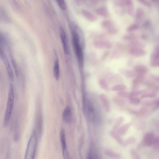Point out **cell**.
I'll return each mask as SVG.
<instances>
[{"label":"cell","mask_w":159,"mask_h":159,"mask_svg":"<svg viewBox=\"0 0 159 159\" xmlns=\"http://www.w3.org/2000/svg\"><path fill=\"white\" fill-rule=\"evenodd\" d=\"M131 154L132 157L135 159H139V156L137 153L134 150H132L131 151Z\"/></svg>","instance_id":"f546056e"},{"label":"cell","mask_w":159,"mask_h":159,"mask_svg":"<svg viewBox=\"0 0 159 159\" xmlns=\"http://www.w3.org/2000/svg\"><path fill=\"white\" fill-rule=\"evenodd\" d=\"M62 117L63 121L66 123L69 124L71 122L72 115L71 109L69 106H67L63 111Z\"/></svg>","instance_id":"ba28073f"},{"label":"cell","mask_w":159,"mask_h":159,"mask_svg":"<svg viewBox=\"0 0 159 159\" xmlns=\"http://www.w3.org/2000/svg\"><path fill=\"white\" fill-rule=\"evenodd\" d=\"M130 53L134 56L139 57L144 56L146 54V52L141 48H136L132 49Z\"/></svg>","instance_id":"9a60e30c"},{"label":"cell","mask_w":159,"mask_h":159,"mask_svg":"<svg viewBox=\"0 0 159 159\" xmlns=\"http://www.w3.org/2000/svg\"><path fill=\"white\" fill-rule=\"evenodd\" d=\"M154 134L151 132L147 133L144 135L143 139L144 144L147 146L153 144L155 138Z\"/></svg>","instance_id":"9c48e42d"},{"label":"cell","mask_w":159,"mask_h":159,"mask_svg":"<svg viewBox=\"0 0 159 159\" xmlns=\"http://www.w3.org/2000/svg\"><path fill=\"white\" fill-rule=\"evenodd\" d=\"M59 7L62 10H65L66 9V6L65 0H55Z\"/></svg>","instance_id":"44dd1931"},{"label":"cell","mask_w":159,"mask_h":159,"mask_svg":"<svg viewBox=\"0 0 159 159\" xmlns=\"http://www.w3.org/2000/svg\"><path fill=\"white\" fill-rule=\"evenodd\" d=\"M115 10L118 15H121L125 11V6L121 2L118 1L114 4Z\"/></svg>","instance_id":"5bb4252c"},{"label":"cell","mask_w":159,"mask_h":159,"mask_svg":"<svg viewBox=\"0 0 159 159\" xmlns=\"http://www.w3.org/2000/svg\"><path fill=\"white\" fill-rule=\"evenodd\" d=\"M156 96V94L154 92L143 94L141 96L142 98H151L155 97Z\"/></svg>","instance_id":"603a6c76"},{"label":"cell","mask_w":159,"mask_h":159,"mask_svg":"<svg viewBox=\"0 0 159 159\" xmlns=\"http://www.w3.org/2000/svg\"><path fill=\"white\" fill-rule=\"evenodd\" d=\"M151 65L155 67H159V60L151 62Z\"/></svg>","instance_id":"d6a6232c"},{"label":"cell","mask_w":159,"mask_h":159,"mask_svg":"<svg viewBox=\"0 0 159 159\" xmlns=\"http://www.w3.org/2000/svg\"><path fill=\"white\" fill-rule=\"evenodd\" d=\"M127 8L128 13L130 15H132L134 13V7L133 4L131 0H118Z\"/></svg>","instance_id":"7c38bea8"},{"label":"cell","mask_w":159,"mask_h":159,"mask_svg":"<svg viewBox=\"0 0 159 159\" xmlns=\"http://www.w3.org/2000/svg\"><path fill=\"white\" fill-rule=\"evenodd\" d=\"M60 137L62 149L63 157L64 159H68L69 158L68 153L66 140L65 132L63 129H62L60 132Z\"/></svg>","instance_id":"8992f818"},{"label":"cell","mask_w":159,"mask_h":159,"mask_svg":"<svg viewBox=\"0 0 159 159\" xmlns=\"http://www.w3.org/2000/svg\"><path fill=\"white\" fill-rule=\"evenodd\" d=\"M83 110L91 121H94L95 120L96 114L95 110L92 103L90 101H86L85 106L83 108Z\"/></svg>","instance_id":"5b68a950"},{"label":"cell","mask_w":159,"mask_h":159,"mask_svg":"<svg viewBox=\"0 0 159 159\" xmlns=\"http://www.w3.org/2000/svg\"><path fill=\"white\" fill-rule=\"evenodd\" d=\"M72 43L74 51L79 63L81 66L83 63V55L80 43V38L75 28L72 30Z\"/></svg>","instance_id":"6da1fadb"},{"label":"cell","mask_w":159,"mask_h":159,"mask_svg":"<svg viewBox=\"0 0 159 159\" xmlns=\"http://www.w3.org/2000/svg\"><path fill=\"white\" fill-rule=\"evenodd\" d=\"M96 12L98 15L104 17H107L109 15L107 9L106 7H103L97 9Z\"/></svg>","instance_id":"e0dca14e"},{"label":"cell","mask_w":159,"mask_h":159,"mask_svg":"<svg viewBox=\"0 0 159 159\" xmlns=\"http://www.w3.org/2000/svg\"><path fill=\"white\" fill-rule=\"evenodd\" d=\"M135 70L136 72L140 73H143L147 71V67L144 65H139L136 66L135 68Z\"/></svg>","instance_id":"ac0fdd59"},{"label":"cell","mask_w":159,"mask_h":159,"mask_svg":"<svg viewBox=\"0 0 159 159\" xmlns=\"http://www.w3.org/2000/svg\"><path fill=\"white\" fill-rule=\"evenodd\" d=\"M139 27V25L136 23H134L129 25L127 28V31L130 32L137 30Z\"/></svg>","instance_id":"7402d4cb"},{"label":"cell","mask_w":159,"mask_h":159,"mask_svg":"<svg viewBox=\"0 0 159 159\" xmlns=\"http://www.w3.org/2000/svg\"><path fill=\"white\" fill-rule=\"evenodd\" d=\"M150 76L151 78L154 80L159 82V76L154 75H151Z\"/></svg>","instance_id":"1f68e13d"},{"label":"cell","mask_w":159,"mask_h":159,"mask_svg":"<svg viewBox=\"0 0 159 159\" xmlns=\"http://www.w3.org/2000/svg\"><path fill=\"white\" fill-rule=\"evenodd\" d=\"M137 1L140 3L148 7H150L152 6L151 3L147 0H137Z\"/></svg>","instance_id":"cb8c5ba5"},{"label":"cell","mask_w":159,"mask_h":159,"mask_svg":"<svg viewBox=\"0 0 159 159\" xmlns=\"http://www.w3.org/2000/svg\"><path fill=\"white\" fill-rule=\"evenodd\" d=\"M53 71L55 78L58 80L59 77L60 70L59 60L57 56L54 62Z\"/></svg>","instance_id":"4fadbf2b"},{"label":"cell","mask_w":159,"mask_h":159,"mask_svg":"<svg viewBox=\"0 0 159 159\" xmlns=\"http://www.w3.org/2000/svg\"><path fill=\"white\" fill-rule=\"evenodd\" d=\"M144 16L143 11L142 9L139 8L137 10L136 18V20L140 21L143 18Z\"/></svg>","instance_id":"ffe728a7"},{"label":"cell","mask_w":159,"mask_h":159,"mask_svg":"<svg viewBox=\"0 0 159 159\" xmlns=\"http://www.w3.org/2000/svg\"><path fill=\"white\" fill-rule=\"evenodd\" d=\"M81 12L84 17L90 22H95L97 19V17L95 15L86 9H82Z\"/></svg>","instance_id":"30bf717a"},{"label":"cell","mask_w":159,"mask_h":159,"mask_svg":"<svg viewBox=\"0 0 159 159\" xmlns=\"http://www.w3.org/2000/svg\"><path fill=\"white\" fill-rule=\"evenodd\" d=\"M59 32L61 39L63 44V49L65 54L69 53V51L67 42L66 34L65 31L62 27L59 28Z\"/></svg>","instance_id":"52a82bcc"},{"label":"cell","mask_w":159,"mask_h":159,"mask_svg":"<svg viewBox=\"0 0 159 159\" xmlns=\"http://www.w3.org/2000/svg\"><path fill=\"white\" fill-rule=\"evenodd\" d=\"M156 105L157 106L159 107V100H158V101H157V103Z\"/></svg>","instance_id":"836d02e7"},{"label":"cell","mask_w":159,"mask_h":159,"mask_svg":"<svg viewBox=\"0 0 159 159\" xmlns=\"http://www.w3.org/2000/svg\"></svg>","instance_id":"e575fe53"},{"label":"cell","mask_w":159,"mask_h":159,"mask_svg":"<svg viewBox=\"0 0 159 159\" xmlns=\"http://www.w3.org/2000/svg\"><path fill=\"white\" fill-rule=\"evenodd\" d=\"M135 141V139L134 138H130L126 140L125 142L124 145H126L129 144H131L134 143Z\"/></svg>","instance_id":"83f0119b"},{"label":"cell","mask_w":159,"mask_h":159,"mask_svg":"<svg viewBox=\"0 0 159 159\" xmlns=\"http://www.w3.org/2000/svg\"><path fill=\"white\" fill-rule=\"evenodd\" d=\"M129 102L133 104H137L140 102V99L138 98L132 97L129 98Z\"/></svg>","instance_id":"484cf974"},{"label":"cell","mask_w":159,"mask_h":159,"mask_svg":"<svg viewBox=\"0 0 159 159\" xmlns=\"http://www.w3.org/2000/svg\"><path fill=\"white\" fill-rule=\"evenodd\" d=\"M0 56L6 67L10 79L11 81H13L14 80V75L10 62L7 56L1 48L0 51Z\"/></svg>","instance_id":"277c9868"},{"label":"cell","mask_w":159,"mask_h":159,"mask_svg":"<svg viewBox=\"0 0 159 159\" xmlns=\"http://www.w3.org/2000/svg\"><path fill=\"white\" fill-rule=\"evenodd\" d=\"M11 62L16 75H18V71L16 62L12 55H10Z\"/></svg>","instance_id":"d6986e66"},{"label":"cell","mask_w":159,"mask_h":159,"mask_svg":"<svg viewBox=\"0 0 159 159\" xmlns=\"http://www.w3.org/2000/svg\"><path fill=\"white\" fill-rule=\"evenodd\" d=\"M102 26L108 29L110 32H115L116 30V27L111 21L109 20H105L101 22Z\"/></svg>","instance_id":"8fae6325"},{"label":"cell","mask_w":159,"mask_h":159,"mask_svg":"<svg viewBox=\"0 0 159 159\" xmlns=\"http://www.w3.org/2000/svg\"><path fill=\"white\" fill-rule=\"evenodd\" d=\"M130 125L131 124L130 123H127L124 125L120 129V131H121V132H120L122 134L126 132Z\"/></svg>","instance_id":"d4e9b609"},{"label":"cell","mask_w":159,"mask_h":159,"mask_svg":"<svg viewBox=\"0 0 159 159\" xmlns=\"http://www.w3.org/2000/svg\"><path fill=\"white\" fill-rule=\"evenodd\" d=\"M159 60V46H156L151 53V62Z\"/></svg>","instance_id":"2e32d148"},{"label":"cell","mask_w":159,"mask_h":159,"mask_svg":"<svg viewBox=\"0 0 159 159\" xmlns=\"http://www.w3.org/2000/svg\"><path fill=\"white\" fill-rule=\"evenodd\" d=\"M153 145L155 148H159V136L155 137Z\"/></svg>","instance_id":"4316f807"},{"label":"cell","mask_w":159,"mask_h":159,"mask_svg":"<svg viewBox=\"0 0 159 159\" xmlns=\"http://www.w3.org/2000/svg\"><path fill=\"white\" fill-rule=\"evenodd\" d=\"M106 154L108 155V156H111L112 157H120V156L117 154H116L115 153H114L113 152H111L110 151H107L106 152Z\"/></svg>","instance_id":"f1b7e54d"},{"label":"cell","mask_w":159,"mask_h":159,"mask_svg":"<svg viewBox=\"0 0 159 159\" xmlns=\"http://www.w3.org/2000/svg\"><path fill=\"white\" fill-rule=\"evenodd\" d=\"M37 137L36 131L34 129L29 140L25 156V159L34 158L37 145Z\"/></svg>","instance_id":"3957f363"},{"label":"cell","mask_w":159,"mask_h":159,"mask_svg":"<svg viewBox=\"0 0 159 159\" xmlns=\"http://www.w3.org/2000/svg\"><path fill=\"white\" fill-rule=\"evenodd\" d=\"M14 99V93L13 85H10L6 113L3 121V126L6 127L9 122L13 108Z\"/></svg>","instance_id":"7a4b0ae2"},{"label":"cell","mask_w":159,"mask_h":159,"mask_svg":"<svg viewBox=\"0 0 159 159\" xmlns=\"http://www.w3.org/2000/svg\"><path fill=\"white\" fill-rule=\"evenodd\" d=\"M86 0H74L76 5L78 6H80L82 5Z\"/></svg>","instance_id":"4dcf8cb0"}]
</instances>
